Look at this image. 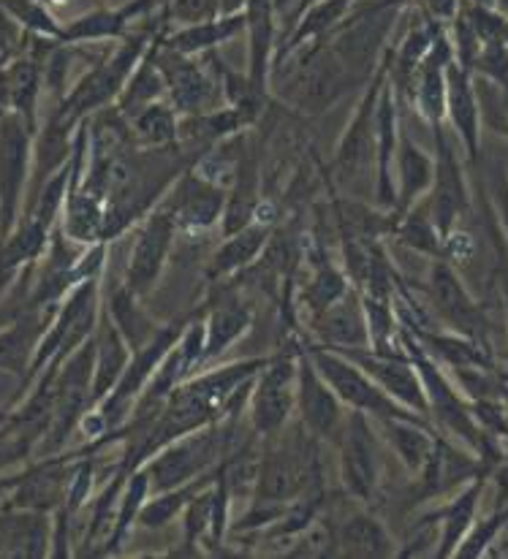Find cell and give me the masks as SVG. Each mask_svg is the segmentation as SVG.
<instances>
[{
    "label": "cell",
    "instance_id": "f1b7e54d",
    "mask_svg": "<svg viewBox=\"0 0 508 559\" xmlns=\"http://www.w3.org/2000/svg\"><path fill=\"white\" fill-rule=\"evenodd\" d=\"M239 33H245V11L243 14L215 16V20L199 22V25L186 27H169L164 36V44L175 52L188 55V58H199V55L215 52L221 44L232 41Z\"/></svg>",
    "mask_w": 508,
    "mask_h": 559
},
{
    "label": "cell",
    "instance_id": "f35d334b",
    "mask_svg": "<svg viewBox=\"0 0 508 559\" xmlns=\"http://www.w3.org/2000/svg\"><path fill=\"white\" fill-rule=\"evenodd\" d=\"M0 11H3L11 22H16L22 31L33 33V36L38 38L58 41L60 33H63V22H60L47 5L38 3V0H0Z\"/></svg>",
    "mask_w": 508,
    "mask_h": 559
},
{
    "label": "cell",
    "instance_id": "9c48e42d",
    "mask_svg": "<svg viewBox=\"0 0 508 559\" xmlns=\"http://www.w3.org/2000/svg\"><path fill=\"white\" fill-rule=\"evenodd\" d=\"M228 204V190L217 182L206 180L193 166L180 171L164 199L158 201L161 210L169 212L180 234H206L223 221Z\"/></svg>",
    "mask_w": 508,
    "mask_h": 559
},
{
    "label": "cell",
    "instance_id": "603a6c76",
    "mask_svg": "<svg viewBox=\"0 0 508 559\" xmlns=\"http://www.w3.org/2000/svg\"><path fill=\"white\" fill-rule=\"evenodd\" d=\"M310 264V272H307L305 283L294 288V301H292V310L303 318V323L312 321V318L321 316L323 310L334 305L338 299H343L354 283H351L348 272L343 270V264H334L329 261V255L323 253H310L307 259Z\"/></svg>",
    "mask_w": 508,
    "mask_h": 559
},
{
    "label": "cell",
    "instance_id": "6da1fadb",
    "mask_svg": "<svg viewBox=\"0 0 508 559\" xmlns=\"http://www.w3.org/2000/svg\"><path fill=\"white\" fill-rule=\"evenodd\" d=\"M164 27H169V22H166V16H161V20L155 22L153 27H147V31L128 33L120 41V47H117L109 58H104L102 63L93 66V69L76 82L74 91L66 95L60 109L52 115L55 120L63 122V126L69 128H80L82 120H87V117H93L96 111L106 109V106H115L120 93L126 91L133 69H137L139 60L144 58L150 44L155 41V36H158Z\"/></svg>",
    "mask_w": 508,
    "mask_h": 559
},
{
    "label": "cell",
    "instance_id": "c3c4849f",
    "mask_svg": "<svg viewBox=\"0 0 508 559\" xmlns=\"http://www.w3.org/2000/svg\"><path fill=\"white\" fill-rule=\"evenodd\" d=\"M506 312H508V288H506Z\"/></svg>",
    "mask_w": 508,
    "mask_h": 559
},
{
    "label": "cell",
    "instance_id": "277c9868",
    "mask_svg": "<svg viewBox=\"0 0 508 559\" xmlns=\"http://www.w3.org/2000/svg\"><path fill=\"white\" fill-rule=\"evenodd\" d=\"M299 343L303 340H294L283 350L272 354L270 365L256 374L253 385H250L245 416H248L256 438H275L277 432H283L292 424L294 413H297Z\"/></svg>",
    "mask_w": 508,
    "mask_h": 559
},
{
    "label": "cell",
    "instance_id": "cb8c5ba5",
    "mask_svg": "<svg viewBox=\"0 0 508 559\" xmlns=\"http://www.w3.org/2000/svg\"><path fill=\"white\" fill-rule=\"evenodd\" d=\"M334 555L359 557V559H383L398 557V540L387 530V524L373 511H354L343 522L334 524Z\"/></svg>",
    "mask_w": 508,
    "mask_h": 559
},
{
    "label": "cell",
    "instance_id": "83f0119b",
    "mask_svg": "<svg viewBox=\"0 0 508 559\" xmlns=\"http://www.w3.org/2000/svg\"><path fill=\"white\" fill-rule=\"evenodd\" d=\"M131 345L122 337L120 329L111 323V318L102 312V323L96 329V365H93V405L104 400L111 389L117 385V380L122 378V372L131 365Z\"/></svg>",
    "mask_w": 508,
    "mask_h": 559
},
{
    "label": "cell",
    "instance_id": "4dcf8cb0",
    "mask_svg": "<svg viewBox=\"0 0 508 559\" xmlns=\"http://www.w3.org/2000/svg\"><path fill=\"white\" fill-rule=\"evenodd\" d=\"M166 31V27H164ZM161 31V33H164ZM161 33L155 36V41L150 44V49L144 52V58L139 60V66L133 69L131 80H128L126 91L117 98V111H120L126 120H131L137 111H142L144 106L155 104V100H164L169 95V85H166V76L158 66V55H155V47H158Z\"/></svg>",
    "mask_w": 508,
    "mask_h": 559
},
{
    "label": "cell",
    "instance_id": "ffe728a7",
    "mask_svg": "<svg viewBox=\"0 0 508 559\" xmlns=\"http://www.w3.org/2000/svg\"><path fill=\"white\" fill-rule=\"evenodd\" d=\"M312 343H321L334 350H351V348H370V329H367L365 301H362V290L351 288L343 299L334 301L329 310L312 318L307 323Z\"/></svg>",
    "mask_w": 508,
    "mask_h": 559
},
{
    "label": "cell",
    "instance_id": "ba28073f",
    "mask_svg": "<svg viewBox=\"0 0 508 559\" xmlns=\"http://www.w3.org/2000/svg\"><path fill=\"white\" fill-rule=\"evenodd\" d=\"M177 226L169 212L161 210L158 204L139 221L137 234H133L131 250H128L126 270H122V283L137 296H150L164 275L169 255L175 250Z\"/></svg>",
    "mask_w": 508,
    "mask_h": 559
},
{
    "label": "cell",
    "instance_id": "836d02e7",
    "mask_svg": "<svg viewBox=\"0 0 508 559\" xmlns=\"http://www.w3.org/2000/svg\"><path fill=\"white\" fill-rule=\"evenodd\" d=\"M392 239L398 245H403L405 250H413V253L418 255H427L429 261L444 259L446 239L444 234L438 231V226H435L433 212H429V204H427V195L400 215L398 226H394L392 231Z\"/></svg>",
    "mask_w": 508,
    "mask_h": 559
},
{
    "label": "cell",
    "instance_id": "5b68a950",
    "mask_svg": "<svg viewBox=\"0 0 508 559\" xmlns=\"http://www.w3.org/2000/svg\"><path fill=\"white\" fill-rule=\"evenodd\" d=\"M303 345L307 356L312 359V365L318 367V372L323 374L329 385L334 389V394L343 400V405L348 411L365 413L373 421H383V418H424L418 413L407 411V407L394 402L376 380L370 378L359 365H356L351 356H345L343 350L327 348L321 343H312V340L303 337Z\"/></svg>",
    "mask_w": 508,
    "mask_h": 559
},
{
    "label": "cell",
    "instance_id": "1f68e13d",
    "mask_svg": "<svg viewBox=\"0 0 508 559\" xmlns=\"http://www.w3.org/2000/svg\"><path fill=\"white\" fill-rule=\"evenodd\" d=\"M131 126L133 147L142 150H169L180 144V111L169 98L155 100L128 120Z\"/></svg>",
    "mask_w": 508,
    "mask_h": 559
},
{
    "label": "cell",
    "instance_id": "e575fe53",
    "mask_svg": "<svg viewBox=\"0 0 508 559\" xmlns=\"http://www.w3.org/2000/svg\"><path fill=\"white\" fill-rule=\"evenodd\" d=\"M217 469H221V467H217ZM217 469H212V473L202 475V478L188 480V484H182V486H175V489H166V491H158V495H150V500L144 502L142 513H139V527H144V530L169 527L175 519L182 516V511L188 508V502H191L193 497H197L199 491L204 489V486H210L212 480L217 478Z\"/></svg>",
    "mask_w": 508,
    "mask_h": 559
},
{
    "label": "cell",
    "instance_id": "74e56055",
    "mask_svg": "<svg viewBox=\"0 0 508 559\" xmlns=\"http://www.w3.org/2000/svg\"><path fill=\"white\" fill-rule=\"evenodd\" d=\"M182 546L188 549V555H202L199 546H204L210 540L212 533V519H215V480L210 486H204L188 508L182 511Z\"/></svg>",
    "mask_w": 508,
    "mask_h": 559
},
{
    "label": "cell",
    "instance_id": "d6986e66",
    "mask_svg": "<svg viewBox=\"0 0 508 559\" xmlns=\"http://www.w3.org/2000/svg\"><path fill=\"white\" fill-rule=\"evenodd\" d=\"M489 478H493V473L476 475V478L468 480L465 486H460V489H457L444 506L433 508V511L424 513V516L418 519V522H429L438 527L440 535H438V549H435V557L438 559L454 557L457 549H460L462 538L471 533V527L479 519V508H482V497H484V489H487Z\"/></svg>",
    "mask_w": 508,
    "mask_h": 559
},
{
    "label": "cell",
    "instance_id": "7c38bea8",
    "mask_svg": "<svg viewBox=\"0 0 508 559\" xmlns=\"http://www.w3.org/2000/svg\"><path fill=\"white\" fill-rule=\"evenodd\" d=\"M424 294H427V301L435 316H438L440 326L476 340L487 337V332H484L487 316H484L482 305L473 299L468 285L462 283V277L454 272L451 261L433 259L427 283H424Z\"/></svg>",
    "mask_w": 508,
    "mask_h": 559
},
{
    "label": "cell",
    "instance_id": "d590c367",
    "mask_svg": "<svg viewBox=\"0 0 508 559\" xmlns=\"http://www.w3.org/2000/svg\"><path fill=\"white\" fill-rule=\"evenodd\" d=\"M3 80L11 95V109L36 131V106L42 95L44 69L36 58H16L3 66Z\"/></svg>",
    "mask_w": 508,
    "mask_h": 559
},
{
    "label": "cell",
    "instance_id": "d6a6232c",
    "mask_svg": "<svg viewBox=\"0 0 508 559\" xmlns=\"http://www.w3.org/2000/svg\"><path fill=\"white\" fill-rule=\"evenodd\" d=\"M104 310L106 316L111 318V323L120 329L122 337L128 340L133 354H137L139 348H144V345L153 340V334L158 332V323H155L153 318L147 316V310L142 307V296L133 294L122 280L111 288L109 301H106Z\"/></svg>",
    "mask_w": 508,
    "mask_h": 559
},
{
    "label": "cell",
    "instance_id": "4fadbf2b",
    "mask_svg": "<svg viewBox=\"0 0 508 559\" xmlns=\"http://www.w3.org/2000/svg\"><path fill=\"white\" fill-rule=\"evenodd\" d=\"M297 416L307 432L316 435L318 440H338L348 418L343 400L312 365L303 343L297 356Z\"/></svg>",
    "mask_w": 508,
    "mask_h": 559
},
{
    "label": "cell",
    "instance_id": "d4e9b609",
    "mask_svg": "<svg viewBox=\"0 0 508 559\" xmlns=\"http://www.w3.org/2000/svg\"><path fill=\"white\" fill-rule=\"evenodd\" d=\"M373 424L381 429L383 440L392 449V454L398 456L400 465L407 469V475L416 478L427 465L435 440H438L433 421L429 418H383V421Z\"/></svg>",
    "mask_w": 508,
    "mask_h": 559
},
{
    "label": "cell",
    "instance_id": "ee69618b",
    "mask_svg": "<svg viewBox=\"0 0 508 559\" xmlns=\"http://www.w3.org/2000/svg\"><path fill=\"white\" fill-rule=\"evenodd\" d=\"M493 204H495V212H498L500 226L506 228V237H508V171L504 169V166H500V169L495 171Z\"/></svg>",
    "mask_w": 508,
    "mask_h": 559
},
{
    "label": "cell",
    "instance_id": "52a82bcc",
    "mask_svg": "<svg viewBox=\"0 0 508 559\" xmlns=\"http://www.w3.org/2000/svg\"><path fill=\"white\" fill-rule=\"evenodd\" d=\"M435 133V180L433 188L427 193L429 212H433V221L438 226V231L444 234V239L449 237L454 228H460V221L465 217V212L471 210V188H468L465 177V164L457 155V142L454 133H449V126H433Z\"/></svg>",
    "mask_w": 508,
    "mask_h": 559
},
{
    "label": "cell",
    "instance_id": "4316f807",
    "mask_svg": "<svg viewBox=\"0 0 508 559\" xmlns=\"http://www.w3.org/2000/svg\"><path fill=\"white\" fill-rule=\"evenodd\" d=\"M435 180V158L424 153L416 142L403 131L394 158V188H398V215L411 210L416 201L429 193Z\"/></svg>",
    "mask_w": 508,
    "mask_h": 559
},
{
    "label": "cell",
    "instance_id": "f546056e",
    "mask_svg": "<svg viewBox=\"0 0 508 559\" xmlns=\"http://www.w3.org/2000/svg\"><path fill=\"white\" fill-rule=\"evenodd\" d=\"M27 316H20V321L9 329H0V370L5 372H31L33 356H36L38 343H42L44 332H47L49 321H52L55 307L47 316H36V307H27Z\"/></svg>",
    "mask_w": 508,
    "mask_h": 559
},
{
    "label": "cell",
    "instance_id": "60d3db41",
    "mask_svg": "<svg viewBox=\"0 0 508 559\" xmlns=\"http://www.w3.org/2000/svg\"><path fill=\"white\" fill-rule=\"evenodd\" d=\"M164 16L169 27L199 25L221 16V5L217 0H164Z\"/></svg>",
    "mask_w": 508,
    "mask_h": 559
},
{
    "label": "cell",
    "instance_id": "e0dca14e",
    "mask_svg": "<svg viewBox=\"0 0 508 559\" xmlns=\"http://www.w3.org/2000/svg\"><path fill=\"white\" fill-rule=\"evenodd\" d=\"M482 473L495 475V469L484 467L473 451L438 432L427 465L416 475V497L418 500H435V497L451 495Z\"/></svg>",
    "mask_w": 508,
    "mask_h": 559
},
{
    "label": "cell",
    "instance_id": "3957f363",
    "mask_svg": "<svg viewBox=\"0 0 508 559\" xmlns=\"http://www.w3.org/2000/svg\"><path fill=\"white\" fill-rule=\"evenodd\" d=\"M389 80V55H383L381 66L370 82H365V93H362L359 104H356L354 115H351L348 126L340 133L338 147H334L332 158V175L345 186H370L376 190V122H378V100L381 91Z\"/></svg>",
    "mask_w": 508,
    "mask_h": 559
},
{
    "label": "cell",
    "instance_id": "484cf974",
    "mask_svg": "<svg viewBox=\"0 0 508 559\" xmlns=\"http://www.w3.org/2000/svg\"><path fill=\"white\" fill-rule=\"evenodd\" d=\"M356 0H316V3H312L297 22H294L292 31L281 38V44H277L275 66H281L288 55L297 52V49L305 47V44L323 41V38L332 36V33L348 20Z\"/></svg>",
    "mask_w": 508,
    "mask_h": 559
},
{
    "label": "cell",
    "instance_id": "8d00e7d4",
    "mask_svg": "<svg viewBox=\"0 0 508 559\" xmlns=\"http://www.w3.org/2000/svg\"><path fill=\"white\" fill-rule=\"evenodd\" d=\"M153 489H150V475L147 469L142 467H133L128 473L126 486H122V495H120V508H117V519H115V527H111L109 535V544H106L104 557L117 555L126 544V538L131 535L133 524H139V513H142L144 502L150 500Z\"/></svg>",
    "mask_w": 508,
    "mask_h": 559
},
{
    "label": "cell",
    "instance_id": "7dc6e473",
    "mask_svg": "<svg viewBox=\"0 0 508 559\" xmlns=\"http://www.w3.org/2000/svg\"><path fill=\"white\" fill-rule=\"evenodd\" d=\"M495 9L504 11V14L508 16V0H495Z\"/></svg>",
    "mask_w": 508,
    "mask_h": 559
},
{
    "label": "cell",
    "instance_id": "b9f144b4",
    "mask_svg": "<svg viewBox=\"0 0 508 559\" xmlns=\"http://www.w3.org/2000/svg\"><path fill=\"white\" fill-rule=\"evenodd\" d=\"M473 76L495 82L508 91V41H487L473 60Z\"/></svg>",
    "mask_w": 508,
    "mask_h": 559
},
{
    "label": "cell",
    "instance_id": "7bdbcfd3",
    "mask_svg": "<svg viewBox=\"0 0 508 559\" xmlns=\"http://www.w3.org/2000/svg\"><path fill=\"white\" fill-rule=\"evenodd\" d=\"M411 3H413V9H418L422 14H427L429 20L449 25V22L462 11L465 0H411Z\"/></svg>",
    "mask_w": 508,
    "mask_h": 559
},
{
    "label": "cell",
    "instance_id": "f6af8a7d",
    "mask_svg": "<svg viewBox=\"0 0 508 559\" xmlns=\"http://www.w3.org/2000/svg\"><path fill=\"white\" fill-rule=\"evenodd\" d=\"M217 5H221V16L243 14L245 5H248V0H217Z\"/></svg>",
    "mask_w": 508,
    "mask_h": 559
},
{
    "label": "cell",
    "instance_id": "ac0fdd59",
    "mask_svg": "<svg viewBox=\"0 0 508 559\" xmlns=\"http://www.w3.org/2000/svg\"><path fill=\"white\" fill-rule=\"evenodd\" d=\"M446 126L465 150V158L476 164L482 155V104L476 76L462 63L446 66Z\"/></svg>",
    "mask_w": 508,
    "mask_h": 559
},
{
    "label": "cell",
    "instance_id": "9a60e30c",
    "mask_svg": "<svg viewBox=\"0 0 508 559\" xmlns=\"http://www.w3.org/2000/svg\"><path fill=\"white\" fill-rule=\"evenodd\" d=\"M343 354L351 356L394 402H400L407 411L418 413V416L429 418L427 391H424L422 374H418L416 365H413V359L405 350L383 354V350L373 348H351L343 350Z\"/></svg>",
    "mask_w": 508,
    "mask_h": 559
},
{
    "label": "cell",
    "instance_id": "30bf717a",
    "mask_svg": "<svg viewBox=\"0 0 508 559\" xmlns=\"http://www.w3.org/2000/svg\"><path fill=\"white\" fill-rule=\"evenodd\" d=\"M334 443H338L340 480H343L345 495L356 502H370L378 491V478H381L373 418L359 411H351L343 424V432Z\"/></svg>",
    "mask_w": 508,
    "mask_h": 559
},
{
    "label": "cell",
    "instance_id": "7a4b0ae2",
    "mask_svg": "<svg viewBox=\"0 0 508 559\" xmlns=\"http://www.w3.org/2000/svg\"><path fill=\"white\" fill-rule=\"evenodd\" d=\"M237 418H223V421L210 424V427L197 429V432L177 438L158 454L144 462V469L150 475V489L153 495L175 486L188 484L193 478L212 473L237 451Z\"/></svg>",
    "mask_w": 508,
    "mask_h": 559
},
{
    "label": "cell",
    "instance_id": "8fae6325",
    "mask_svg": "<svg viewBox=\"0 0 508 559\" xmlns=\"http://www.w3.org/2000/svg\"><path fill=\"white\" fill-rule=\"evenodd\" d=\"M33 158V128L16 111L0 117V239L16 226Z\"/></svg>",
    "mask_w": 508,
    "mask_h": 559
},
{
    "label": "cell",
    "instance_id": "8992f818",
    "mask_svg": "<svg viewBox=\"0 0 508 559\" xmlns=\"http://www.w3.org/2000/svg\"><path fill=\"white\" fill-rule=\"evenodd\" d=\"M169 31V27H166ZM166 31L161 33L158 47H155V55H158V66L166 76V85H169V95L166 98L172 100L180 117L191 115H206L212 109H221L226 104V95H223L221 76L212 74L206 69V58L199 55V58H188V55L175 52L164 44Z\"/></svg>",
    "mask_w": 508,
    "mask_h": 559
},
{
    "label": "cell",
    "instance_id": "5bb4252c",
    "mask_svg": "<svg viewBox=\"0 0 508 559\" xmlns=\"http://www.w3.org/2000/svg\"><path fill=\"white\" fill-rule=\"evenodd\" d=\"M212 296L204 301V367L228 354L237 340L253 326V307L243 299L237 285L212 283Z\"/></svg>",
    "mask_w": 508,
    "mask_h": 559
},
{
    "label": "cell",
    "instance_id": "bcb514c9",
    "mask_svg": "<svg viewBox=\"0 0 508 559\" xmlns=\"http://www.w3.org/2000/svg\"><path fill=\"white\" fill-rule=\"evenodd\" d=\"M500 400H504V405H506V411H508V378L504 374V378H500Z\"/></svg>",
    "mask_w": 508,
    "mask_h": 559
},
{
    "label": "cell",
    "instance_id": "2e32d148",
    "mask_svg": "<svg viewBox=\"0 0 508 559\" xmlns=\"http://www.w3.org/2000/svg\"><path fill=\"white\" fill-rule=\"evenodd\" d=\"M245 36H248V66H245V74H248L253 93L267 100L272 91L277 44H281L277 0H248V5H245Z\"/></svg>",
    "mask_w": 508,
    "mask_h": 559
},
{
    "label": "cell",
    "instance_id": "ab89813d",
    "mask_svg": "<svg viewBox=\"0 0 508 559\" xmlns=\"http://www.w3.org/2000/svg\"><path fill=\"white\" fill-rule=\"evenodd\" d=\"M508 527V506L495 508L487 519H476V524L471 527V533L462 538L460 549L454 557L460 559H479L489 555V546H495L498 535Z\"/></svg>",
    "mask_w": 508,
    "mask_h": 559
},
{
    "label": "cell",
    "instance_id": "7402d4cb",
    "mask_svg": "<svg viewBox=\"0 0 508 559\" xmlns=\"http://www.w3.org/2000/svg\"><path fill=\"white\" fill-rule=\"evenodd\" d=\"M272 234H275V223L267 221H253L239 228V231L226 234L223 242L215 248V253H212V259L206 261V283H223V280H234L248 272L264 255Z\"/></svg>",
    "mask_w": 508,
    "mask_h": 559
},
{
    "label": "cell",
    "instance_id": "44dd1931",
    "mask_svg": "<svg viewBox=\"0 0 508 559\" xmlns=\"http://www.w3.org/2000/svg\"><path fill=\"white\" fill-rule=\"evenodd\" d=\"M376 131V190H373V199H376V206H381V210L398 212L394 158H398L400 136H403V122H400V98L389 80L381 91V100H378Z\"/></svg>",
    "mask_w": 508,
    "mask_h": 559
}]
</instances>
